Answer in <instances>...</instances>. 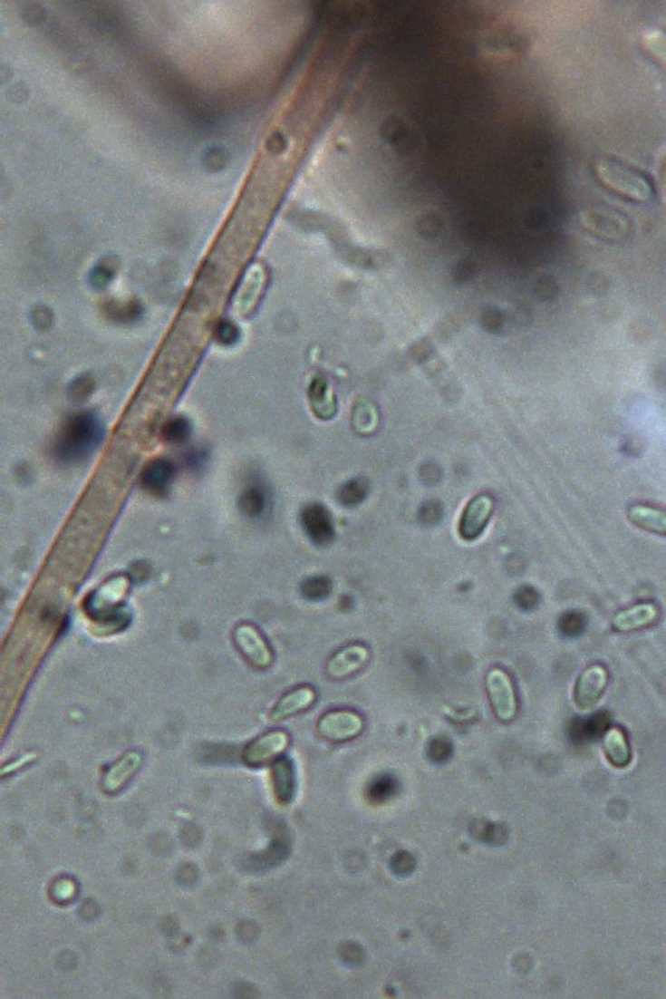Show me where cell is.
Here are the masks:
<instances>
[{"mask_svg":"<svg viewBox=\"0 0 666 999\" xmlns=\"http://www.w3.org/2000/svg\"><path fill=\"white\" fill-rule=\"evenodd\" d=\"M364 719L355 711L332 710L321 716L317 729L323 739L342 742L359 737L364 731Z\"/></svg>","mask_w":666,"mask_h":999,"instance_id":"8992f818","label":"cell"},{"mask_svg":"<svg viewBox=\"0 0 666 999\" xmlns=\"http://www.w3.org/2000/svg\"><path fill=\"white\" fill-rule=\"evenodd\" d=\"M608 671L603 665H592L582 672L574 686V703L581 710L594 707L608 686Z\"/></svg>","mask_w":666,"mask_h":999,"instance_id":"30bf717a","label":"cell"},{"mask_svg":"<svg viewBox=\"0 0 666 999\" xmlns=\"http://www.w3.org/2000/svg\"><path fill=\"white\" fill-rule=\"evenodd\" d=\"M493 509H495V501L492 497L480 494L472 499L465 507L459 519V536L467 541L479 538L492 518Z\"/></svg>","mask_w":666,"mask_h":999,"instance_id":"9c48e42d","label":"cell"},{"mask_svg":"<svg viewBox=\"0 0 666 999\" xmlns=\"http://www.w3.org/2000/svg\"><path fill=\"white\" fill-rule=\"evenodd\" d=\"M370 648L364 645H349L331 656L326 665V674L332 679H346L362 671L370 661Z\"/></svg>","mask_w":666,"mask_h":999,"instance_id":"8fae6325","label":"cell"},{"mask_svg":"<svg viewBox=\"0 0 666 999\" xmlns=\"http://www.w3.org/2000/svg\"><path fill=\"white\" fill-rule=\"evenodd\" d=\"M175 475H177V468L171 460L158 459L143 470L140 482L149 493L154 496H164L171 489Z\"/></svg>","mask_w":666,"mask_h":999,"instance_id":"9a60e30c","label":"cell"},{"mask_svg":"<svg viewBox=\"0 0 666 999\" xmlns=\"http://www.w3.org/2000/svg\"><path fill=\"white\" fill-rule=\"evenodd\" d=\"M128 587L130 580L127 577H114L86 598L85 609L88 616L96 624H101L107 633L120 632L130 624V609L122 604Z\"/></svg>","mask_w":666,"mask_h":999,"instance_id":"3957f363","label":"cell"},{"mask_svg":"<svg viewBox=\"0 0 666 999\" xmlns=\"http://www.w3.org/2000/svg\"><path fill=\"white\" fill-rule=\"evenodd\" d=\"M536 597H535V592L530 590L529 587H522L516 595V601L522 608H530L535 603Z\"/></svg>","mask_w":666,"mask_h":999,"instance_id":"d4e9b609","label":"cell"},{"mask_svg":"<svg viewBox=\"0 0 666 999\" xmlns=\"http://www.w3.org/2000/svg\"><path fill=\"white\" fill-rule=\"evenodd\" d=\"M594 174L600 184L626 200L646 203L654 198L655 187L652 178L616 157L604 156L597 159Z\"/></svg>","mask_w":666,"mask_h":999,"instance_id":"6da1fadb","label":"cell"},{"mask_svg":"<svg viewBox=\"0 0 666 999\" xmlns=\"http://www.w3.org/2000/svg\"><path fill=\"white\" fill-rule=\"evenodd\" d=\"M291 744L286 732L273 731L252 740L243 750V762L247 766H263L281 757Z\"/></svg>","mask_w":666,"mask_h":999,"instance_id":"52a82bcc","label":"cell"},{"mask_svg":"<svg viewBox=\"0 0 666 999\" xmlns=\"http://www.w3.org/2000/svg\"><path fill=\"white\" fill-rule=\"evenodd\" d=\"M235 647L243 658L257 669L270 668L274 663V651L261 630L249 622L237 625L232 633Z\"/></svg>","mask_w":666,"mask_h":999,"instance_id":"5b68a950","label":"cell"},{"mask_svg":"<svg viewBox=\"0 0 666 999\" xmlns=\"http://www.w3.org/2000/svg\"><path fill=\"white\" fill-rule=\"evenodd\" d=\"M190 435V425L185 418H175V420L167 422L166 429H164V436L167 441L171 443H181V441H187Z\"/></svg>","mask_w":666,"mask_h":999,"instance_id":"603a6c76","label":"cell"},{"mask_svg":"<svg viewBox=\"0 0 666 999\" xmlns=\"http://www.w3.org/2000/svg\"><path fill=\"white\" fill-rule=\"evenodd\" d=\"M274 789L279 801L291 802L294 794V765L287 758H279L273 765Z\"/></svg>","mask_w":666,"mask_h":999,"instance_id":"ac0fdd59","label":"cell"},{"mask_svg":"<svg viewBox=\"0 0 666 999\" xmlns=\"http://www.w3.org/2000/svg\"><path fill=\"white\" fill-rule=\"evenodd\" d=\"M628 518L632 524L636 525L640 529L655 533V535L666 536V512L652 509V507L636 504V506L629 507Z\"/></svg>","mask_w":666,"mask_h":999,"instance_id":"2e32d148","label":"cell"},{"mask_svg":"<svg viewBox=\"0 0 666 999\" xmlns=\"http://www.w3.org/2000/svg\"><path fill=\"white\" fill-rule=\"evenodd\" d=\"M605 754L616 768H625L631 763L632 750L625 733L619 729H610L604 737Z\"/></svg>","mask_w":666,"mask_h":999,"instance_id":"d6986e66","label":"cell"},{"mask_svg":"<svg viewBox=\"0 0 666 999\" xmlns=\"http://www.w3.org/2000/svg\"><path fill=\"white\" fill-rule=\"evenodd\" d=\"M658 616H660V609L655 604H637L618 612L611 622V627L618 633L634 632V630L652 626L658 621Z\"/></svg>","mask_w":666,"mask_h":999,"instance_id":"4fadbf2b","label":"cell"},{"mask_svg":"<svg viewBox=\"0 0 666 999\" xmlns=\"http://www.w3.org/2000/svg\"><path fill=\"white\" fill-rule=\"evenodd\" d=\"M642 48L666 72V28H650L642 36Z\"/></svg>","mask_w":666,"mask_h":999,"instance_id":"ffe728a7","label":"cell"},{"mask_svg":"<svg viewBox=\"0 0 666 999\" xmlns=\"http://www.w3.org/2000/svg\"><path fill=\"white\" fill-rule=\"evenodd\" d=\"M303 527L308 538L317 544L329 541L332 536L331 524L325 511L320 506H308L303 511Z\"/></svg>","mask_w":666,"mask_h":999,"instance_id":"e0dca14e","label":"cell"},{"mask_svg":"<svg viewBox=\"0 0 666 999\" xmlns=\"http://www.w3.org/2000/svg\"><path fill=\"white\" fill-rule=\"evenodd\" d=\"M265 491L258 485L247 486L239 499L240 509L249 517H258L265 509Z\"/></svg>","mask_w":666,"mask_h":999,"instance_id":"44dd1931","label":"cell"},{"mask_svg":"<svg viewBox=\"0 0 666 999\" xmlns=\"http://www.w3.org/2000/svg\"><path fill=\"white\" fill-rule=\"evenodd\" d=\"M216 335L219 342L226 346H232L239 340V329L229 323H222L217 329Z\"/></svg>","mask_w":666,"mask_h":999,"instance_id":"cb8c5ba5","label":"cell"},{"mask_svg":"<svg viewBox=\"0 0 666 999\" xmlns=\"http://www.w3.org/2000/svg\"><path fill=\"white\" fill-rule=\"evenodd\" d=\"M486 690L496 718L504 723L513 722L518 713V700L511 676L504 669H490L486 676Z\"/></svg>","mask_w":666,"mask_h":999,"instance_id":"277c9868","label":"cell"},{"mask_svg":"<svg viewBox=\"0 0 666 999\" xmlns=\"http://www.w3.org/2000/svg\"><path fill=\"white\" fill-rule=\"evenodd\" d=\"M317 693L311 686H300L282 695L271 713V721L281 722L314 705Z\"/></svg>","mask_w":666,"mask_h":999,"instance_id":"5bb4252c","label":"cell"},{"mask_svg":"<svg viewBox=\"0 0 666 999\" xmlns=\"http://www.w3.org/2000/svg\"><path fill=\"white\" fill-rule=\"evenodd\" d=\"M582 225L587 231L607 239H619L631 231V219L611 209H593L582 214Z\"/></svg>","mask_w":666,"mask_h":999,"instance_id":"ba28073f","label":"cell"},{"mask_svg":"<svg viewBox=\"0 0 666 999\" xmlns=\"http://www.w3.org/2000/svg\"><path fill=\"white\" fill-rule=\"evenodd\" d=\"M303 597L310 601H321L328 597L332 592V582L329 577L323 575L307 577L300 586Z\"/></svg>","mask_w":666,"mask_h":999,"instance_id":"7402d4cb","label":"cell"},{"mask_svg":"<svg viewBox=\"0 0 666 999\" xmlns=\"http://www.w3.org/2000/svg\"><path fill=\"white\" fill-rule=\"evenodd\" d=\"M142 762V752H137V750H132V752H128L127 754L122 755L119 761H116L113 765H110L104 771L103 779H101V787H103L104 791L109 792V794H116V792L121 791L130 783V779L137 775Z\"/></svg>","mask_w":666,"mask_h":999,"instance_id":"7c38bea8","label":"cell"},{"mask_svg":"<svg viewBox=\"0 0 666 999\" xmlns=\"http://www.w3.org/2000/svg\"><path fill=\"white\" fill-rule=\"evenodd\" d=\"M103 436L101 420L91 412H80L70 418L60 431L54 443V456L65 464L83 461L98 449Z\"/></svg>","mask_w":666,"mask_h":999,"instance_id":"7a4b0ae2","label":"cell"},{"mask_svg":"<svg viewBox=\"0 0 666 999\" xmlns=\"http://www.w3.org/2000/svg\"><path fill=\"white\" fill-rule=\"evenodd\" d=\"M660 184L666 193V157L665 159H663L662 163H661L660 166Z\"/></svg>","mask_w":666,"mask_h":999,"instance_id":"484cf974","label":"cell"}]
</instances>
